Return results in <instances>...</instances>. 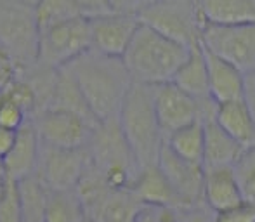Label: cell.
<instances>
[{"label":"cell","instance_id":"obj_1","mask_svg":"<svg viewBox=\"0 0 255 222\" xmlns=\"http://www.w3.org/2000/svg\"><path fill=\"white\" fill-rule=\"evenodd\" d=\"M66 70L99 121L118 118L122 103L134 84L122 57L106 56L91 49L68 64Z\"/></svg>","mask_w":255,"mask_h":222},{"label":"cell","instance_id":"obj_2","mask_svg":"<svg viewBox=\"0 0 255 222\" xmlns=\"http://www.w3.org/2000/svg\"><path fill=\"white\" fill-rule=\"evenodd\" d=\"M189 51L191 47L141 23L122 59L135 84L160 85L174 80L177 70L188 59Z\"/></svg>","mask_w":255,"mask_h":222},{"label":"cell","instance_id":"obj_3","mask_svg":"<svg viewBox=\"0 0 255 222\" xmlns=\"http://www.w3.org/2000/svg\"><path fill=\"white\" fill-rule=\"evenodd\" d=\"M118 123L139 168L158 165L165 134L154 111L153 85L132 84L118 111Z\"/></svg>","mask_w":255,"mask_h":222},{"label":"cell","instance_id":"obj_4","mask_svg":"<svg viewBox=\"0 0 255 222\" xmlns=\"http://www.w3.org/2000/svg\"><path fill=\"white\" fill-rule=\"evenodd\" d=\"M38 37L33 5L0 2V47L12 57L19 73L38 61Z\"/></svg>","mask_w":255,"mask_h":222},{"label":"cell","instance_id":"obj_5","mask_svg":"<svg viewBox=\"0 0 255 222\" xmlns=\"http://www.w3.org/2000/svg\"><path fill=\"white\" fill-rule=\"evenodd\" d=\"M92 49L91 21L78 16L40 31L38 63L52 70H63Z\"/></svg>","mask_w":255,"mask_h":222},{"label":"cell","instance_id":"obj_6","mask_svg":"<svg viewBox=\"0 0 255 222\" xmlns=\"http://www.w3.org/2000/svg\"><path fill=\"white\" fill-rule=\"evenodd\" d=\"M139 19L186 47L202 42L203 21L195 0H161L144 10Z\"/></svg>","mask_w":255,"mask_h":222},{"label":"cell","instance_id":"obj_7","mask_svg":"<svg viewBox=\"0 0 255 222\" xmlns=\"http://www.w3.org/2000/svg\"><path fill=\"white\" fill-rule=\"evenodd\" d=\"M153 101L165 139L177 128H182L214 113L215 106H217L214 99L198 101L188 92L182 91L181 87H177L174 82L153 85Z\"/></svg>","mask_w":255,"mask_h":222},{"label":"cell","instance_id":"obj_8","mask_svg":"<svg viewBox=\"0 0 255 222\" xmlns=\"http://www.w3.org/2000/svg\"><path fill=\"white\" fill-rule=\"evenodd\" d=\"M202 44L208 51L236 64L247 75L255 73V23H203Z\"/></svg>","mask_w":255,"mask_h":222},{"label":"cell","instance_id":"obj_9","mask_svg":"<svg viewBox=\"0 0 255 222\" xmlns=\"http://www.w3.org/2000/svg\"><path fill=\"white\" fill-rule=\"evenodd\" d=\"M33 123L42 144L64 149L87 148L94 128L98 127L80 114L63 108H47L40 111L35 114Z\"/></svg>","mask_w":255,"mask_h":222},{"label":"cell","instance_id":"obj_10","mask_svg":"<svg viewBox=\"0 0 255 222\" xmlns=\"http://www.w3.org/2000/svg\"><path fill=\"white\" fill-rule=\"evenodd\" d=\"M91 165L87 148L64 149L42 144L38 174L51 189H75Z\"/></svg>","mask_w":255,"mask_h":222},{"label":"cell","instance_id":"obj_11","mask_svg":"<svg viewBox=\"0 0 255 222\" xmlns=\"http://www.w3.org/2000/svg\"><path fill=\"white\" fill-rule=\"evenodd\" d=\"M92 33V49L101 54L124 57L134 38L137 28L141 26L139 16L122 12H104L89 17Z\"/></svg>","mask_w":255,"mask_h":222},{"label":"cell","instance_id":"obj_12","mask_svg":"<svg viewBox=\"0 0 255 222\" xmlns=\"http://www.w3.org/2000/svg\"><path fill=\"white\" fill-rule=\"evenodd\" d=\"M158 167L167 175L168 182L175 189L179 200L184 207H193L203 202V179L205 167L202 163H193L175 155L165 142L158 158Z\"/></svg>","mask_w":255,"mask_h":222},{"label":"cell","instance_id":"obj_13","mask_svg":"<svg viewBox=\"0 0 255 222\" xmlns=\"http://www.w3.org/2000/svg\"><path fill=\"white\" fill-rule=\"evenodd\" d=\"M203 45V44H202ZM205 59L208 68V85L210 98L217 105L236 99H245L247 96V73L240 70L236 64L208 51L203 45Z\"/></svg>","mask_w":255,"mask_h":222},{"label":"cell","instance_id":"obj_14","mask_svg":"<svg viewBox=\"0 0 255 222\" xmlns=\"http://www.w3.org/2000/svg\"><path fill=\"white\" fill-rule=\"evenodd\" d=\"M40 153L42 141L38 137L37 127H35L33 120H28L17 130V137L12 149L3 158L7 177L21 181V179L35 174L38 170V163H40Z\"/></svg>","mask_w":255,"mask_h":222},{"label":"cell","instance_id":"obj_15","mask_svg":"<svg viewBox=\"0 0 255 222\" xmlns=\"http://www.w3.org/2000/svg\"><path fill=\"white\" fill-rule=\"evenodd\" d=\"M203 202L215 214L245 202L235 167H205Z\"/></svg>","mask_w":255,"mask_h":222},{"label":"cell","instance_id":"obj_16","mask_svg":"<svg viewBox=\"0 0 255 222\" xmlns=\"http://www.w3.org/2000/svg\"><path fill=\"white\" fill-rule=\"evenodd\" d=\"M215 121L243 148L255 146V114L247 99L221 103L215 106Z\"/></svg>","mask_w":255,"mask_h":222},{"label":"cell","instance_id":"obj_17","mask_svg":"<svg viewBox=\"0 0 255 222\" xmlns=\"http://www.w3.org/2000/svg\"><path fill=\"white\" fill-rule=\"evenodd\" d=\"M132 191L146 205L182 209V203L179 200L177 193H175V189L168 182L167 175L161 172V168L158 165L141 168L134 184H132Z\"/></svg>","mask_w":255,"mask_h":222},{"label":"cell","instance_id":"obj_18","mask_svg":"<svg viewBox=\"0 0 255 222\" xmlns=\"http://www.w3.org/2000/svg\"><path fill=\"white\" fill-rule=\"evenodd\" d=\"M205 121V158L203 167H224L235 165L242 153L245 151L238 141L231 137L214 116L203 118Z\"/></svg>","mask_w":255,"mask_h":222},{"label":"cell","instance_id":"obj_19","mask_svg":"<svg viewBox=\"0 0 255 222\" xmlns=\"http://www.w3.org/2000/svg\"><path fill=\"white\" fill-rule=\"evenodd\" d=\"M144 203L132 189H110L87 214L98 222H135Z\"/></svg>","mask_w":255,"mask_h":222},{"label":"cell","instance_id":"obj_20","mask_svg":"<svg viewBox=\"0 0 255 222\" xmlns=\"http://www.w3.org/2000/svg\"><path fill=\"white\" fill-rule=\"evenodd\" d=\"M174 82L177 87H181L184 92L193 96L198 101H208L210 98V85H208V68L205 59L202 42L193 45L189 51L188 59L182 63V66L177 70L174 77Z\"/></svg>","mask_w":255,"mask_h":222},{"label":"cell","instance_id":"obj_21","mask_svg":"<svg viewBox=\"0 0 255 222\" xmlns=\"http://www.w3.org/2000/svg\"><path fill=\"white\" fill-rule=\"evenodd\" d=\"M196 7L203 23H255V0H196Z\"/></svg>","mask_w":255,"mask_h":222},{"label":"cell","instance_id":"obj_22","mask_svg":"<svg viewBox=\"0 0 255 222\" xmlns=\"http://www.w3.org/2000/svg\"><path fill=\"white\" fill-rule=\"evenodd\" d=\"M165 142L168 148L179 155L181 158L193 163H202L205 158V121L203 118L186 125L182 128H177L167 135Z\"/></svg>","mask_w":255,"mask_h":222},{"label":"cell","instance_id":"obj_23","mask_svg":"<svg viewBox=\"0 0 255 222\" xmlns=\"http://www.w3.org/2000/svg\"><path fill=\"white\" fill-rule=\"evenodd\" d=\"M24 222H45L51 188L44 182L38 172L17 181Z\"/></svg>","mask_w":255,"mask_h":222},{"label":"cell","instance_id":"obj_24","mask_svg":"<svg viewBox=\"0 0 255 222\" xmlns=\"http://www.w3.org/2000/svg\"><path fill=\"white\" fill-rule=\"evenodd\" d=\"M87 217L75 189H51L45 222H82Z\"/></svg>","mask_w":255,"mask_h":222},{"label":"cell","instance_id":"obj_25","mask_svg":"<svg viewBox=\"0 0 255 222\" xmlns=\"http://www.w3.org/2000/svg\"><path fill=\"white\" fill-rule=\"evenodd\" d=\"M33 10L38 31H44L71 17L84 16L77 0H37L33 3Z\"/></svg>","mask_w":255,"mask_h":222},{"label":"cell","instance_id":"obj_26","mask_svg":"<svg viewBox=\"0 0 255 222\" xmlns=\"http://www.w3.org/2000/svg\"><path fill=\"white\" fill-rule=\"evenodd\" d=\"M233 167L242 188L243 200L255 205V146L245 148V151Z\"/></svg>","mask_w":255,"mask_h":222},{"label":"cell","instance_id":"obj_27","mask_svg":"<svg viewBox=\"0 0 255 222\" xmlns=\"http://www.w3.org/2000/svg\"><path fill=\"white\" fill-rule=\"evenodd\" d=\"M0 222H24L19 186L16 179L7 177L5 188L0 196Z\"/></svg>","mask_w":255,"mask_h":222},{"label":"cell","instance_id":"obj_28","mask_svg":"<svg viewBox=\"0 0 255 222\" xmlns=\"http://www.w3.org/2000/svg\"><path fill=\"white\" fill-rule=\"evenodd\" d=\"M31 116L28 111L16 101L10 94H7L5 89L0 91V125L12 130H19Z\"/></svg>","mask_w":255,"mask_h":222},{"label":"cell","instance_id":"obj_29","mask_svg":"<svg viewBox=\"0 0 255 222\" xmlns=\"http://www.w3.org/2000/svg\"><path fill=\"white\" fill-rule=\"evenodd\" d=\"M135 222H182L181 209L175 207H158V205H142L139 210Z\"/></svg>","mask_w":255,"mask_h":222},{"label":"cell","instance_id":"obj_30","mask_svg":"<svg viewBox=\"0 0 255 222\" xmlns=\"http://www.w3.org/2000/svg\"><path fill=\"white\" fill-rule=\"evenodd\" d=\"M215 222H255V205L242 202L233 209L215 214Z\"/></svg>","mask_w":255,"mask_h":222},{"label":"cell","instance_id":"obj_31","mask_svg":"<svg viewBox=\"0 0 255 222\" xmlns=\"http://www.w3.org/2000/svg\"><path fill=\"white\" fill-rule=\"evenodd\" d=\"M161 0H110L111 10L122 14H132V16H141L149 7L156 5Z\"/></svg>","mask_w":255,"mask_h":222},{"label":"cell","instance_id":"obj_32","mask_svg":"<svg viewBox=\"0 0 255 222\" xmlns=\"http://www.w3.org/2000/svg\"><path fill=\"white\" fill-rule=\"evenodd\" d=\"M78 5H80L84 16L92 17L99 16L104 12H111V3L110 0H77Z\"/></svg>","mask_w":255,"mask_h":222},{"label":"cell","instance_id":"obj_33","mask_svg":"<svg viewBox=\"0 0 255 222\" xmlns=\"http://www.w3.org/2000/svg\"><path fill=\"white\" fill-rule=\"evenodd\" d=\"M16 137H17V130H12V128H7L0 125V156L2 158H5L7 153L12 149Z\"/></svg>","mask_w":255,"mask_h":222},{"label":"cell","instance_id":"obj_34","mask_svg":"<svg viewBox=\"0 0 255 222\" xmlns=\"http://www.w3.org/2000/svg\"><path fill=\"white\" fill-rule=\"evenodd\" d=\"M0 177H7V172H5V162H3L2 156H0Z\"/></svg>","mask_w":255,"mask_h":222},{"label":"cell","instance_id":"obj_35","mask_svg":"<svg viewBox=\"0 0 255 222\" xmlns=\"http://www.w3.org/2000/svg\"><path fill=\"white\" fill-rule=\"evenodd\" d=\"M5 181H7V177H0V196H2V193H3V188H5Z\"/></svg>","mask_w":255,"mask_h":222},{"label":"cell","instance_id":"obj_36","mask_svg":"<svg viewBox=\"0 0 255 222\" xmlns=\"http://www.w3.org/2000/svg\"><path fill=\"white\" fill-rule=\"evenodd\" d=\"M82 222H98V221H96V219H92V217H85V219L82 221Z\"/></svg>","mask_w":255,"mask_h":222},{"label":"cell","instance_id":"obj_37","mask_svg":"<svg viewBox=\"0 0 255 222\" xmlns=\"http://www.w3.org/2000/svg\"><path fill=\"white\" fill-rule=\"evenodd\" d=\"M195 2H196V0H195Z\"/></svg>","mask_w":255,"mask_h":222}]
</instances>
